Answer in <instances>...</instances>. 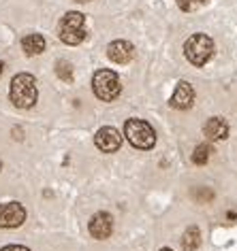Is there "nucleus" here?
<instances>
[{
  "label": "nucleus",
  "mask_w": 237,
  "mask_h": 251,
  "mask_svg": "<svg viewBox=\"0 0 237 251\" xmlns=\"http://www.w3.org/2000/svg\"><path fill=\"white\" fill-rule=\"evenodd\" d=\"M88 230H90L92 236L98 238V241L109 238L111 232H114V217H111L109 213H105V211H98V213H94V215L90 217Z\"/></svg>",
  "instance_id": "nucleus-8"
},
{
  "label": "nucleus",
  "mask_w": 237,
  "mask_h": 251,
  "mask_svg": "<svg viewBox=\"0 0 237 251\" xmlns=\"http://www.w3.org/2000/svg\"><path fill=\"white\" fill-rule=\"evenodd\" d=\"M56 75L62 79V81H73V68L66 60H58L56 62Z\"/></svg>",
  "instance_id": "nucleus-15"
},
{
  "label": "nucleus",
  "mask_w": 237,
  "mask_h": 251,
  "mask_svg": "<svg viewBox=\"0 0 237 251\" xmlns=\"http://www.w3.org/2000/svg\"><path fill=\"white\" fill-rule=\"evenodd\" d=\"M124 136L137 149H152L156 145L154 128L148 122H143V119H128L124 124Z\"/></svg>",
  "instance_id": "nucleus-5"
},
{
  "label": "nucleus",
  "mask_w": 237,
  "mask_h": 251,
  "mask_svg": "<svg viewBox=\"0 0 237 251\" xmlns=\"http://www.w3.org/2000/svg\"><path fill=\"white\" fill-rule=\"evenodd\" d=\"M2 71H4V64H2V62H0V75H2Z\"/></svg>",
  "instance_id": "nucleus-21"
},
{
  "label": "nucleus",
  "mask_w": 237,
  "mask_h": 251,
  "mask_svg": "<svg viewBox=\"0 0 237 251\" xmlns=\"http://www.w3.org/2000/svg\"><path fill=\"white\" fill-rule=\"evenodd\" d=\"M26 222V209L20 202L0 204V228H20Z\"/></svg>",
  "instance_id": "nucleus-6"
},
{
  "label": "nucleus",
  "mask_w": 237,
  "mask_h": 251,
  "mask_svg": "<svg viewBox=\"0 0 237 251\" xmlns=\"http://www.w3.org/2000/svg\"><path fill=\"white\" fill-rule=\"evenodd\" d=\"M160 251H173V249H169V247H163V249H160Z\"/></svg>",
  "instance_id": "nucleus-22"
},
{
  "label": "nucleus",
  "mask_w": 237,
  "mask_h": 251,
  "mask_svg": "<svg viewBox=\"0 0 237 251\" xmlns=\"http://www.w3.org/2000/svg\"><path fill=\"white\" fill-rule=\"evenodd\" d=\"M58 36L64 45H79L86 41V15L79 11H68L58 24Z\"/></svg>",
  "instance_id": "nucleus-2"
},
{
  "label": "nucleus",
  "mask_w": 237,
  "mask_h": 251,
  "mask_svg": "<svg viewBox=\"0 0 237 251\" xmlns=\"http://www.w3.org/2000/svg\"><path fill=\"white\" fill-rule=\"evenodd\" d=\"M203 132H205V136H207L209 141H224L229 136V124H227V119H222V117H209L207 122H205Z\"/></svg>",
  "instance_id": "nucleus-11"
},
{
  "label": "nucleus",
  "mask_w": 237,
  "mask_h": 251,
  "mask_svg": "<svg viewBox=\"0 0 237 251\" xmlns=\"http://www.w3.org/2000/svg\"><path fill=\"white\" fill-rule=\"evenodd\" d=\"M205 2H207V0H178V7L182 11H186V13H190V11L201 9Z\"/></svg>",
  "instance_id": "nucleus-16"
},
{
  "label": "nucleus",
  "mask_w": 237,
  "mask_h": 251,
  "mask_svg": "<svg viewBox=\"0 0 237 251\" xmlns=\"http://www.w3.org/2000/svg\"><path fill=\"white\" fill-rule=\"evenodd\" d=\"M75 2H90V0H75Z\"/></svg>",
  "instance_id": "nucleus-23"
},
{
  "label": "nucleus",
  "mask_w": 237,
  "mask_h": 251,
  "mask_svg": "<svg viewBox=\"0 0 237 251\" xmlns=\"http://www.w3.org/2000/svg\"><path fill=\"white\" fill-rule=\"evenodd\" d=\"M195 198L199 200V202H209V200L214 198V192L205 190V187H197V190H195Z\"/></svg>",
  "instance_id": "nucleus-17"
},
{
  "label": "nucleus",
  "mask_w": 237,
  "mask_h": 251,
  "mask_svg": "<svg viewBox=\"0 0 237 251\" xmlns=\"http://www.w3.org/2000/svg\"><path fill=\"white\" fill-rule=\"evenodd\" d=\"M22 134H24V132H22V128H13V139H15V141H22V139H24Z\"/></svg>",
  "instance_id": "nucleus-19"
},
{
  "label": "nucleus",
  "mask_w": 237,
  "mask_h": 251,
  "mask_svg": "<svg viewBox=\"0 0 237 251\" xmlns=\"http://www.w3.org/2000/svg\"><path fill=\"white\" fill-rule=\"evenodd\" d=\"M94 145L101 149L103 153H116L118 149L122 147V136H120V132H118L116 128L105 126V128H101L94 134Z\"/></svg>",
  "instance_id": "nucleus-7"
},
{
  "label": "nucleus",
  "mask_w": 237,
  "mask_h": 251,
  "mask_svg": "<svg viewBox=\"0 0 237 251\" xmlns=\"http://www.w3.org/2000/svg\"><path fill=\"white\" fill-rule=\"evenodd\" d=\"M209 155H211V147L209 145H197L195 153H192V162H195L197 166H203L209 162Z\"/></svg>",
  "instance_id": "nucleus-14"
},
{
  "label": "nucleus",
  "mask_w": 237,
  "mask_h": 251,
  "mask_svg": "<svg viewBox=\"0 0 237 251\" xmlns=\"http://www.w3.org/2000/svg\"><path fill=\"white\" fill-rule=\"evenodd\" d=\"M214 41L209 39L207 34H192L188 41L184 43V55L186 60L190 62V64L195 66H205L207 62L211 60V55H214Z\"/></svg>",
  "instance_id": "nucleus-4"
},
{
  "label": "nucleus",
  "mask_w": 237,
  "mask_h": 251,
  "mask_svg": "<svg viewBox=\"0 0 237 251\" xmlns=\"http://www.w3.org/2000/svg\"><path fill=\"white\" fill-rule=\"evenodd\" d=\"M227 217L231 219V222H235V219H237V213H233V211H229V213H227Z\"/></svg>",
  "instance_id": "nucleus-20"
},
{
  "label": "nucleus",
  "mask_w": 237,
  "mask_h": 251,
  "mask_svg": "<svg viewBox=\"0 0 237 251\" xmlns=\"http://www.w3.org/2000/svg\"><path fill=\"white\" fill-rule=\"evenodd\" d=\"M92 90H94V96L98 100H103V102H114L122 92L120 77H118L114 71H109V68H101V71H96L94 77H92Z\"/></svg>",
  "instance_id": "nucleus-3"
},
{
  "label": "nucleus",
  "mask_w": 237,
  "mask_h": 251,
  "mask_svg": "<svg viewBox=\"0 0 237 251\" xmlns=\"http://www.w3.org/2000/svg\"><path fill=\"white\" fill-rule=\"evenodd\" d=\"M192 102H195V90H192V85L188 81H179L176 85V92H173V96L169 100V104L173 109H179V111H186L190 109Z\"/></svg>",
  "instance_id": "nucleus-9"
},
{
  "label": "nucleus",
  "mask_w": 237,
  "mask_h": 251,
  "mask_svg": "<svg viewBox=\"0 0 237 251\" xmlns=\"http://www.w3.org/2000/svg\"><path fill=\"white\" fill-rule=\"evenodd\" d=\"M22 49L26 51V55H39L45 51V39L41 34H26L22 39Z\"/></svg>",
  "instance_id": "nucleus-12"
},
{
  "label": "nucleus",
  "mask_w": 237,
  "mask_h": 251,
  "mask_svg": "<svg viewBox=\"0 0 237 251\" xmlns=\"http://www.w3.org/2000/svg\"><path fill=\"white\" fill-rule=\"evenodd\" d=\"M0 171H2V162H0Z\"/></svg>",
  "instance_id": "nucleus-24"
},
{
  "label": "nucleus",
  "mask_w": 237,
  "mask_h": 251,
  "mask_svg": "<svg viewBox=\"0 0 237 251\" xmlns=\"http://www.w3.org/2000/svg\"><path fill=\"white\" fill-rule=\"evenodd\" d=\"M107 58L116 64H128L135 58V47L128 41H114L107 47Z\"/></svg>",
  "instance_id": "nucleus-10"
},
{
  "label": "nucleus",
  "mask_w": 237,
  "mask_h": 251,
  "mask_svg": "<svg viewBox=\"0 0 237 251\" xmlns=\"http://www.w3.org/2000/svg\"><path fill=\"white\" fill-rule=\"evenodd\" d=\"M0 251H30V249L24 247V245H7V247H2Z\"/></svg>",
  "instance_id": "nucleus-18"
},
{
  "label": "nucleus",
  "mask_w": 237,
  "mask_h": 251,
  "mask_svg": "<svg viewBox=\"0 0 237 251\" xmlns=\"http://www.w3.org/2000/svg\"><path fill=\"white\" fill-rule=\"evenodd\" d=\"M9 98L17 109H30L36 104L39 98V87H36V79L30 73H20L11 79L9 87Z\"/></svg>",
  "instance_id": "nucleus-1"
},
{
  "label": "nucleus",
  "mask_w": 237,
  "mask_h": 251,
  "mask_svg": "<svg viewBox=\"0 0 237 251\" xmlns=\"http://www.w3.org/2000/svg\"><path fill=\"white\" fill-rule=\"evenodd\" d=\"M199 245H201V232H199L197 226H190L182 236V247L184 251H195L199 249Z\"/></svg>",
  "instance_id": "nucleus-13"
}]
</instances>
